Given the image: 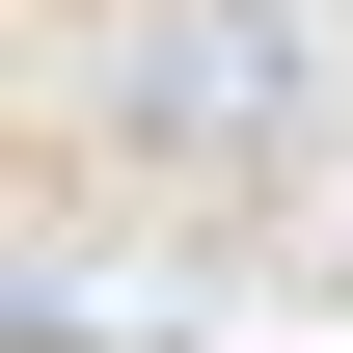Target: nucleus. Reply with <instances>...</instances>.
Here are the masks:
<instances>
[{"label":"nucleus","mask_w":353,"mask_h":353,"mask_svg":"<svg viewBox=\"0 0 353 353\" xmlns=\"http://www.w3.org/2000/svg\"><path fill=\"white\" fill-rule=\"evenodd\" d=\"M353 54V0H136V28H82V136H136V163H245V136H299Z\"/></svg>","instance_id":"1"}]
</instances>
